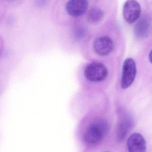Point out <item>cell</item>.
<instances>
[{"mask_svg": "<svg viewBox=\"0 0 152 152\" xmlns=\"http://www.w3.org/2000/svg\"><path fill=\"white\" fill-rule=\"evenodd\" d=\"M151 26V19L148 16L144 15L139 18L134 29L136 36L139 38L146 37L150 32Z\"/></svg>", "mask_w": 152, "mask_h": 152, "instance_id": "obj_8", "label": "cell"}, {"mask_svg": "<svg viewBox=\"0 0 152 152\" xmlns=\"http://www.w3.org/2000/svg\"><path fill=\"white\" fill-rule=\"evenodd\" d=\"M104 15V12L101 9L94 8L88 11L87 18L88 20L90 23H96L102 20Z\"/></svg>", "mask_w": 152, "mask_h": 152, "instance_id": "obj_10", "label": "cell"}, {"mask_svg": "<svg viewBox=\"0 0 152 152\" xmlns=\"http://www.w3.org/2000/svg\"><path fill=\"white\" fill-rule=\"evenodd\" d=\"M149 60H150V61L151 63L152 64V50L150 52V54H149Z\"/></svg>", "mask_w": 152, "mask_h": 152, "instance_id": "obj_12", "label": "cell"}, {"mask_svg": "<svg viewBox=\"0 0 152 152\" xmlns=\"http://www.w3.org/2000/svg\"><path fill=\"white\" fill-rule=\"evenodd\" d=\"M129 152H146V141L139 133L132 134L127 141Z\"/></svg>", "mask_w": 152, "mask_h": 152, "instance_id": "obj_7", "label": "cell"}, {"mask_svg": "<svg viewBox=\"0 0 152 152\" xmlns=\"http://www.w3.org/2000/svg\"><path fill=\"white\" fill-rule=\"evenodd\" d=\"M88 0H69L66 5L68 13L74 18L85 14L88 7Z\"/></svg>", "mask_w": 152, "mask_h": 152, "instance_id": "obj_6", "label": "cell"}, {"mask_svg": "<svg viewBox=\"0 0 152 152\" xmlns=\"http://www.w3.org/2000/svg\"><path fill=\"white\" fill-rule=\"evenodd\" d=\"M123 15L129 24H133L140 18L141 7L136 0H127L123 6Z\"/></svg>", "mask_w": 152, "mask_h": 152, "instance_id": "obj_5", "label": "cell"}, {"mask_svg": "<svg viewBox=\"0 0 152 152\" xmlns=\"http://www.w3.org/2000/svg\"><path fill=\"white\" fill-rule=\"evenodd\" d=\"M136 65L134 61L131 58L125 60L122 68L121 86L123 89L129 87L134 80L136 75Z\"/></svg>", "mask_w": 152, "mask_h": 152, "instance_id": "obj_3", "label": "cell"}, {"mask_svg": "<svg viewBox=\"0 0 152 152\" xmlns=\"http://www.w3.org/2000/svg\"><path fill=\"white\" fill-rule=\"evenodd\" d=\"M86 34L85 28L81 26H78L76 28L75 32V35L76 38L80 39L83 38Z\"/></svg>", "mask_w": 152, "mask_h": 152, "instance_id": "obj_11", "label": "cell"}, {"mask_svg": "<svg viewBox=\"0 0 152 152\" xmlns=\"http://www.w3.org/2000/svg\"><path fill=\"white\" fill-rule=\"evenodd\" d=\"M113 39L107 36H103L96 38L93 43V48L96 54L101 57L110 55L114 49Z\"/></svg>", "mask_w": 152, "mask_h": 152, "instance_id": "obj_4", "label": "cell"}, {"mask_svg": "<svg viewBox=\"0 0 152 152\" xmlns=\"http://www.w3.org/2000/svg\"><path fill=\"white\" fill-rule=\"evenodd\" d=\"M84 75L88 81L99 83L104 81L109 75V70L102 62H93L84 69Z\"/></svg>", "mask_w": 152, "mask_h": 152, "instance_id": "obj_2", "label": "cell"}, {"mask_svg": "<svg viewBox=\"0 0 152 152\" xmlns=\"http://www.w3.org/2000/svg\"><path fill=\"white\" fill-rule=\"evenodd\" d=\"M133 121L130 116L125 115L121 119L118 127V139L121 141L125 139L132 128Z\"/></svg>", "mask_w": 152, "mask_h": 152, "instance_id": "obj_9", "label": "cell"}, {"mask_svg": "<svg viewBox=\"0 0 152 152\" xmlns=\"http://www.w3.org/2000/svg\"></svg>", "mask_w": 152, "mask_h": 152, "instance_id": "obj_13", "label": "cell"}, {"mask_svg": "<svg viewBox=\"0 0 152 152\" xmlns=\"http://www.w3.org/2000/svg\"><path fill=\"white\" fill-rule=\"evenodd\" d=\"M109 124L107 121L99 119L92 122L87 129L84 140L88 144H96L101 142L109 131Z\"/></svg>", "mask_w": 152, "mask_h": 152, "instance_id": "obj_1", "label": "cell"}]
</instances>
